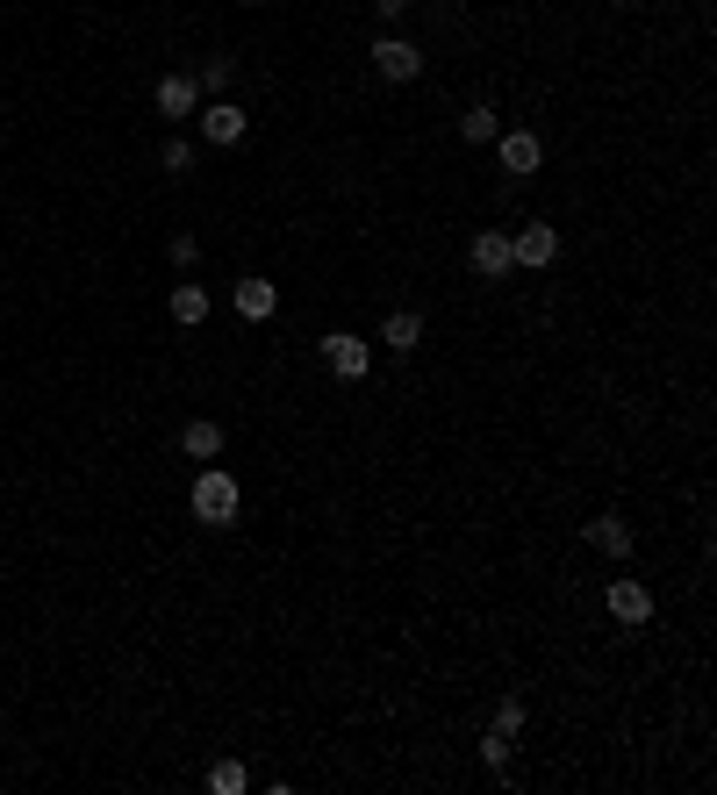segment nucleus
Instances as JSON below:
<instances>
[{
  "instance_id": "nucleus-10",
  "label": "nucleus",
  "mask_w": 717,
  "mask_h": 795,
  "mask_svg": "<svg viewBox=\"0 0 717 795\" xmlns=\"http://www.w3.org/2000/svg\"><path fill=\"white\" fill-rule=\"evenodd\" d=\"M510 266H516V258H510V237H502V229H481V237H474V272L502 280Z\"/></svg>"
},
{
  "instance_id": "nucleus-4",
  "label": "nucleus",
  "mask_w": 717,
  "mask_h": 795,
  "mask_svg": "<svg viewBox=\"0 0 717 795\" xmlns=\"http://www.w3.org/2000/svg\"><path fill=\"white\" fill-rule=\"evenodd\" d=\"M373 72L402 86V80H417V72H423V51H417V43H402V37H380L373 43Z\"/></svg>"
},
{
  "instance_id": "nucleus-21",
  "label": "nucleus",
  "mask_w": 717,
  "mask_h": 795,
  "mask_svg": "<svg viewBox=\"0 0 717 795\" xmlns=\"http://www.w3.org/2000/svg\"><path fill=\"white\" fill-rule=\"evenodd\" d=\"M373 8H380V14H388V22H395V14H409V8H417V0H373Z\"/></svg>"
},
{
  "instance_id": "nucleus-15",
  "label": "nucleus",
  "mask_w": 717,
  "mask_h": 795,
  "mask_svg": "<svg viewBox=\"0 0 717 795\" xmlns=\"http://www.w3.org/2000/svg\"><path fill=\"white\" fill-rule=\"evenodd\" d=\"M208 316V287H173V323H202Z\"/></svg>"
},
{
  "instance_id": "nucleus-14",
  "label": "nucleus",
  "mask_w": 717,
  "mask_h": 795,
  "mask_svg": "<svg viewBox=\"0 0 717 795\" xmlns=\"http://www.w3.org/2000/svg\"><path fill=\"white\" fill-rule=\"evenodd\" d=\"M460 136H467V144H495V136H502V115H495V109H467V115H460Z\"/></svg>"
},
{
  "instance_id": "nucleus-17",
  "label": "nucleus",
  "mask_w": 717,
  "mask_h": 795,
  "mask_svg": "<svg viewBox=\"0 0 717 795\" xmlns=\"http://www.w3.org/2000/svg\"><path fill=\"white\" fill-rule=\"evenodd\" d=\"M208 788L216 795H244V767L237 760H216V767H208Z\"/></svg>"
},
{
  "instance_id": "nucleus-18",
  "label": "nucleus",
  "mask_w": 717,
  "mask_h": 795,
  "mask_svg": "<svg viewBox=\"0 0 717 795\" xmlns=\"http://www.w3.org/2000/svg\"><path fill=\"white\" fill-rule=\"evenodd\" d=\"M231 72H237V58H208V65L194 72V80H202L208 94H223V86H231Z\"/></svg>"
},
{
  "instance_id": "nucleus-16",
  "label": "nucleus",
  "mask_w": 717,
  "mask_h": 795,
  "mask_svg": "<svg viewBox=\"0 0 717 795\" xmlns=\"http://www.w3.org/2000/svg\"><path fill=\"white\" fill-rule=\"evenodd\" d=\"M488 731L516 739V731H524V695H502V702H495V724H488Z\"/></svg>"
},
{
  "instance_id": "nucleus-5",
  "label": "nucleus",
  "mask_w": 717,
  "mask_h": 795,
  "mask_svg": "<svg viewBox=\"0 0 717 795\" xmlns=\"http://www.w3.org/2000/svg\"><path fill=\"white\" fill-rule=\"evenodd\" d=\"M603 602H610V617H617V623H646V617H653L646 580H632V574H617V580H610V595H603Z\"/></svg>"
},
{
  "instance_id": "nucleus-7",
  "label": "nucleus",
  "mask_w": 717,
  "mask_h": 795,
  "mask_svg": "<svg viewBox=\"0 0 717 795\" xmlns=\"http://www.w3.org/2000/svg\"><path fill=\"white\" fill-rule=\"evenodd\" d=\"M539 165H545V144H539L531 130H510V136H502V173H510V179H531Z\"/></svg>"
},
{
  "instance_id": "nucleus-13",
  "label": "nucleus",
  "mask_w": 717,
  "mask_h": 795,
  "mask_svg": "<svg viewBox=\"0 0 717 795\" xmlns=\"http://www.w3.org/2000/svg\"><path fill=\"white\" fill-rule=\"evenodd\" d=\"M180 452L187 458H216L223 452V423H187V431H180Z\"/></svg>"
},
{
  "instance_id": "nucleus-20",
  "label": "nucleus",
  "mask_w": 717,
  "mask_h": 795,
  "mask_svg": "<svg viewBox=\"0 0 717 795\" xmlns=\"http://www.w3.org/2000/svg\"><path fill=\"white\" fill-rule=\"evenodd\" d=\"M158 165H165V173H187V165H194V144H180V136H173V144H165V158H158Z\"/></svg>"
},
{
  "instance_id": "nucleus-12",
  "label": "nucleus",
  "mask_w": 717,
  "mask_h": 795,
  "mask_svg": "<svg viewBox=\"0 0 717 795\" xmlns=\"http://www.w3.org/2000/svg\"><path fill=\"white\" fill-rule=\"evenodd\" d=\"M588 545H603L610 559H624L632 553V524H624V516H596V524H588Z\"/></svg>"
},
{
  "instance_id": "nucleus-19",
  "label": "nucleus",
  "mask_w": 717,
  "mask_h": 795,
  "mask_svg": "<svg viewBox=\"0 0 717 795\" xmlns=\"http://www.w3.org/2000/svg\"><path fill=\"white\" fill-rule=\"evenodd\" d=\"M481 760H488V767H510V739H502V731H488V739H481Z\"/></svg>"
},
{
  "instance_id": "nucleus-2",
  "label": "nucleus",
  "mask_w": 717,
  "mask_h": 795,
  "mask_svg": "<svg viewBox=\"0 0 717 795\" xmlns=\"http://www.w3.org/2000/svg\"><path fill=\"white\" fill-rule=\"evenodd\" d=\"M510 258H516V266H531V272H545V266L560 258V229H553V223H524V229L510 237Z\"/></svg>"
},
{
  "instance_id": "nucleus-3",
  "label": "nucleus",
  "mask_w": 717,
  "mask_h": 795,
  "mask_svg": "<svg viewBox=\"0 0 717 795\" xmlns=\"http://www.w3.org/2000/svg\"><path fill=\"white\" fill-rule=\"evenodd\" d=\"M194 109H202V80H194V72H165L158 80V115L165 122H194Z\"/></svg>"
},
{
  "instance_id": "nucleus-1",
  "label": "nucleus",
  "mask_w": 717,
  "mask_h": 795,
  "mask_svg": "<svg viewBox=\"0 0 717 795\" xmlns=\"http://www.w3.org/2000/svg\"><path fill=\"white\" fill-rule=\"evenodd\" d=\"M194 516H202V524H237V481L223 466H202V481H194Z\"/></svg>"
},
{
  "instance_id": "nucleus-11",
  "label": "nucleus",
  "mask_w": 717,
  "mask_h": 795,
  "mask_svg": "<svg viewBox=\"0 0 717 795\" xmlns=\"http://www.w3.org/2000/svg\"><path fill=\"white\" fill-rule=\"evenodd\" d=\"M380 344H388V351H417L423 344V316L417 309H395L388 323H380Z\"/></svg>"
},
{
  "instance_id": "nucleus-8",
  "label": "nucleus",
  "mask_w": 717,
  "mask_h": 795,
  "mask_svg": "<svg viewBox=\"0 0 717 795\" xmlns=\"http://www.w3.org/2000/svg\"><path fill=\"white\" fill-rule=\"evenodd\" d=\"M194 122H202L208 144H237V136H244V109H231V101H208V109H194Z\"/></svg>"
},
{
  "instance_id": "nucleus-9",
  "label": "nucleus",
  "mask_w": 717,
  "mask_h": 795,
  "mask_svg": "<svg viewBox=\"0 0 717 795\" xmlns=\"http://www.w3.org/2000/svg\"><path fill=\"white\" fill-rule=\"evenodd\" d=\"M273 309H280V287H273V280H258V272H252V280H237V316L266 323Z\"/></svg>"
},
{
  "instance_id": "nucleus-6",
  "label": "nucleus",
  "mask_w": 717,
  "mask_h": 795,
  "mask_svg": "<svg viewBox=\"0 0 717 795\" xmlns=\"http://www.w3.org/2000/svg\"><path fill=\"white\" fill-rule=\"evenodd\" d=\"M324 359L338 380H366V365H373V351H366V338H352V330H338V338H324Z\"/></svg>"
}]
</instances>
